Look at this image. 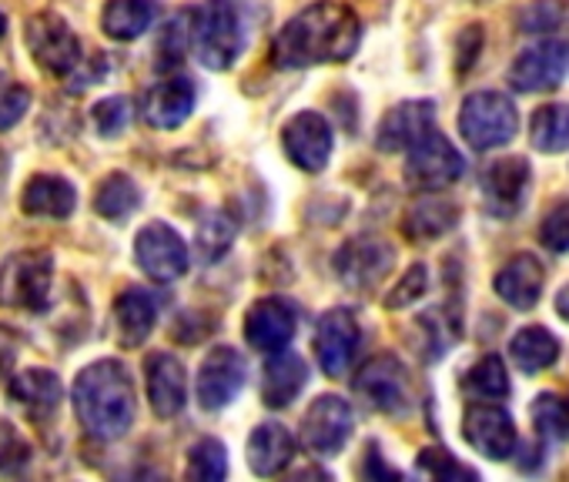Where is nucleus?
<instances>
[{
	"mask_svg": "<svg viewBox=\"0 0 569 482\" xmlns=\"http://www.w3.org/2000/svg\"><path fill=\"white\" fill-rule=\"evenodd\" d=\"M556 312H559V315H562V319L569 322V285H566V289H562V292L556 295Z\"/></svg>",
	"mask_w": 569,
	"mask_h": 482,
	"instance_id": "de8ad7c7",
	"label": "nucleus"
},
{
	"mask_svg": "<svg viewBox=\"0 0 569 482\" xmlns=\"http://www.w3.org/2000/svg\"><path fill=\"white\" fill-rule=\"evenodd\" d=\"M4 34H8V18L0 14V38H4Z\"/></svg>",
	"mask_w": 569,
	"mask_h": 482,
	"instance_id": "09e8293b",
	"label": "nucleus"
},
{
	"mask_svg": "<svg viewBox=\"0 0 569 482\" xmlns=\"http://www.w3.org/2000/svg\"><path fill=\"white\" fill-rule=\"evenodd\" d=\"M509 355H512V362H516L519 372H529L532 375V372L549 369L559 359V339L549 329H542V325H529V329H522V332L512 335Z\"/></svg>",
	"mask_w": 569,
	"mask_h": 482,
	"instance_id": "c756f323",
	"label": "nucleus"
},
{
	"mask_svg": "<svg viewBox=\"0 0 569 482\" xmlns=\"http://www.w3.org/2000/svg\"><path fill=\"white\" fill-rule=\"evenodd\" d=\"M539 241L549 252H569V198L556 201L546 211V218L539 224Z\"/></svg>",
	"mask_w": 569,
	"mask_h": 482,
	"instance_id": "4c0bfd02",
	"label": "nucleus"
},
{
	"mask_svg": "<svg viewBox=\"0 0 569 482\" xmlns=\"http://www.w3.org/2000/svg\"><path fill=\"white\" fill-rule=\"evenodd\" d=\"M426 289H429V272H426V265H412V269L406 272V279L392 289V295L386 299V305H389V309H406V305H412L419 295H426Z\"/></svg>",
	"mask_w": 569,
	"mask_h": 482,
	"instance_id": "79ce46f5",
	"label": "nucleus"
},
{
	"mask_svg": "<svg viewBox=\"0 0 569 482\" xmlns=\"http://www.w3.org/2000/svg\"><path fill=\"white\" fill-rule=\"evenodd\" d=\"M18 355H21V335L8 325H0V382L14 375Z\"/></svg>",
	"mask_w": 569,
	"mask_h": 482,
	"instance_id": "c03bdc74",
	"label": "nucleus"
},
{
	"mask_svg": "<svg viewBox=\"0 0 569 482\" xmlns=\"http://www.w3.org/2000/svg\"><path fill=\"white\" fill-rule=\"evenodd\" d=\"M462 171H466L462 154L439 131H432L416 148H409V158H406V184L412 191H442V188L456 184L462 178Z\"/></svg>",
	"mask_w": 569,
	"mask_h": 482,
	"instance_id": "0eeeda50",
	"label": "nucleus"
},
{
	"mask_svg": "<svg viewBox=\"0 0 569 482\" xmlns=\"http://www.w3.org/2000/svg\"><path fill=\"white\" fill-rule=\"evenodd\" d=\"M158 322V302L151 299V292L131 285L114 299V325H118V342L124 349H138Z\"/></svg>",
	"mask_w": 569,
	"mask_h": 482,
	"instance_id": "393cba45",
	"label": "nucleus"
},
{
	"mask_svg": "<svg viewBox=\"0 0 569 482\" xmlns=\"http://www.w3.org/2000/svg\"><path fill=\"white\" fill-rule=\"evenodd\" d=\"M54 282V255L31 249L0 265V305L21 312H44Z\"/></svg>",
	"mask_w": 569,
	"mask_h": 482,
	"instance_id": "20e7f679",
	"label": "nucleus"
},
{
	"mask_svg": "<svg viewBox=\"0 0 569 482\" xmlns=\"http://www.w3.org/2000/svg\"><path fill=\"white\" fill-rule=\"evenodd\" d=\"M134 259L141 265V272L151 279V282H178L184 272H188V245L184 238L164 224V221H151L138 231L134 238Z\"/></svg>",
	"mask_w": 569,
	"mask_h": 482,
	"instance_id": "6e6552de",
	"label": "nucleus"
},
{
	"mask_svg": "<svg viewBox=\"0 0 569 482\" xmlns=\"http://www.w3.org/2000/svg\"><path fill=\"white\" fill-rule=\"evenodd\" d=\"M296 329H299V312L289 299H261L248 309L244 315V342L258 352H284L289 342L296 339Z\"/></svg>",
	"mask_w": 569,
	"mask_h": 482,
	"instance_id": "f8f14e48",
	"label": "nucleus"
},
{
	"mask_svg": "<svg viewBox=\"0 0 569 482\" xmlns=\"http://www.w3.org/2000/svg\"><path fill=\"white\" fill-rule=\"evenodd\" d=\"M432 131H436V104L432 101H406V104H396L382 118L376 144L382 151H409Z\"/></svg>",
	"mask_w": 569,
	"mask_h": 482,
	"instance_id": "6ab92c4d",
	"label": "nucleus"
},
{
	"mask_svg": "<svg viewBox=\"0 0 569 482\" xmlns=\"http://www.w3.org/2000/svg\"><path fill=\"white\" fill-rule=\"evenodd\" d=\"M396 265V252L389 241L382 238H352L349 245H342V252L336 255V272L342 279V285L356 289V292H369L376 289L389 269Z\"/></svg>",
	"mask_w": 569,
	"mask_h": 482,
	"instance_id": "9b49d317",
	"label": "nucleus"
},
{
	"mask_svg": "<svg viewBox=\"0 0 569 482\" xmlns=\"http://www.w3.org/2000/svg\"><path fill=\"white\" fill-rule=\"evenodd\" d=\"M359 342H362V329L349 309L326 312L316 329V355H319V365L326 369V375L342 379L359 352Z\"/></svg>",
	"mask_w": 569,
	"mask_h": 482,
	"instance_id": "2eb2a0df",
	"label": "nucleus"
},
{
	"mask_svg": "<svg viewBox=\"0 0 569 482\" xmlns=\"http://www.w3.org/2000/svg\"><path fill=\"white\" fill-rule=\"evenodd\" d=\"M309 382V369L299 355L292 352H274V359L264 365V385H261V399L268 409H284L299 399V392Z\"/></svg>",
	"mask_w": 569,
	"mask_h": 482,
	"instance_id": "cd10ccee",
	"label": "nucleus"
},
{
	"mask_svg": "<svg viewBox=\"0 0 569 482\" xmlns=\"http://www.w3.org/2000/svg\"><path fill=\"white\" fill-rule=\"evenodd\" d=\"M559 21H562V8L556 4V0H539V4H532L522 14V31H529V34L552 31V28H559Z\"/></svg>",
	"mask_w": 569,
	"mask_h": 482,
	"instance_id": "37998d69",
	"label": "nucleus"
},
{
	"mask_svg": "<svg viewBox=\"0 0 569 482\" xmlns=\"http://www.w3.org/2000/svg\"><path fill=\"white\" fill-rule=\"evenodd\" d=\"M292 455H296V439L278 422L258 425L248 439V465L254 475H278L292 462Z\"/></svg>",
	"mask_w": 569,
	"mask_h": 482,
	"instance_id": "a878e982",
	"label": "nucleus"
},
{
	"mask_svg": "<svg viewBox=\"0 0 569 482\" xmlns=\"http://www.w3.org/2000/svg\"><path fill=\"white\" fill-rule=\"evenodd\" d=\"M28 51L38 68H44L54 78H71V71L81 68V41L68 28L64 18L44 11L28 21Z\"/></svg>",
	"mask_w": 569,
	"mask_h": 482,
	"instance_id": "423d86ee",
	"label": "nucleus"
},
{
	"mask_svg": "<svg viewBox=\"0 0 569 482\" xmlns=\"http://www.w3.org/2000/svg\"><path fill=\"white\" fill-rule=\"evenodd\" d=\"M352 389L376 412L396 415V412H406L409 409V372H406V365L396 355H376V359H369L359 369Z\"/></svg>",
	"mask_w": 569,
	"mask_h": 482,
	"instance_id": "9d476101",
	"label": "nucleus"
},
{
	"mask_svg": "<svg viewBox=\"0 0 569 482\" xmlns=\"http://www.w3.org/2000/svg\"><path fill=\"white\" fill-rule=\"evenodd\" d=\"M532 425H536V435H546L552 442H566L569 439V399H562L556 392L536 395Z\"/></svg>",
	"mask_w": 569,
	"mask_h": 482,
	"instance_id": "72a5a7b5",
	"label": "nucleus"
},
{
	"mask_svg": "<svg viewBox=\"0 0 569 482\" xmlns=\"http://www.w3.org/2000/svg\"><path fill=\"white\" fill-rule=\"evenodd\" d=\"M281 144H284V154H289V161L296 168L316 174L332 158V128L322 114L302 111L281 128Z\"/></svg>",
	"mask_w": 569,
	"mask_h": 482,
	"instance_id": "4468645a",
	"label": "nucleus"
},
{
	"mask_svg": "<svg viewBox=\"0 0 569 482\" xmlns=\"http://www.w3.org/2000/svg\"><path fill=\"white\" fill-rule=\"evenodd\" d=\"M21 208L24 214L31 218H71L74 208H78V191L68 178L61 174H34L28 184H24V194H21Z\"/></svg>",
	"mask_w": 569,
	"mask_h": 482,
	"instance_id": "b1692460",
	"label": "nucleus"
},
{
	"mask_svg": "<svg viewBox=\"0 0 569 482\" xmlns=\"http://www.w3.org/2000/svg\"><path fill=\"white\" fill-rule=\"evenodd\" d=\"M138 204H141V191H138V184H134L128 174H121V171L108 174V178L101 181L98 194H94V211H98L101 218H108V221H124L128 214L138 211Z\"/></svg>",
	"mask_w": 569,
	"mask_h": 482,
	"instance_id": "7c9ffc66",
	"label": "nucleus"
},
{
	"mask_svg": "<svg viewBox=\"0 0 569 482\" xmlns=\"http://www.w3.org/2000/svg\"><path fill=\"white\" fill-rule=\"evenodd\" d=\"M244 375H248V365L238 349H231V345L211 349L198 369V385H194L201 409H208V412L224 409L244 389Z\"/></svg>",
	"mask_w": 569,
	"mask_h": 482,
	"instance_id": "ddd939ff",
	"label": "nucleus"
},
{
	"mask_svg": "<svg viewBox=\"0 0 569 482\" xmlns=\"http://www.w3.org/2000/svg\"><path fill=\"white\" fill-rule=\"evenodd\" d=\"M416 325H419V332L426 335L422 339V355L426 359H442L446 352H449V345L456 342V335H459V322L456 319H446V312H426V315H419L416 319Z\"/></svg>",
	"mask_w": 569,
	"mask_h": 482,
	"instance_id": "c9c22d12",
	"label": "nucleus"
},
{
	"mask_svg": "<svg viewBox=\"0 0 569 482\" xmlns=\"http://www.w3.org/2000/svg\"><path fill=\"white\" fill-rule=\"evenodd\" d=\"M479 48H482V31H479V24H472V28L466 31V38L459 41V51H462V61H459V71H469V64L476 61V54H479Z\"/></svg>",
	"mask_w": 569,
	"mask_h": 482,
	"instance_id": "a18cd8bd",
	"label": "nucleus"
},
{
	"mask_svg": "<svg viewBox=\"0 0 569 482\" xmlns=\"http://www.w3.org/2000/svg\"><path fill=\"white\" fill-rule=\"evenodd\" d=\"M191 48L208 71H228L241 51V24L231 0H204L191 11Z\"/></svg>",
	"mask_w": 569,
	"mask_h": 482,
	"instance_id": "7ed1b4c3",
	"label": "nucleus"
},
{
	"mask_svg": "<svg viewBox=\"0 0 569 482\" xmlns=\"http://www.w3.org/2000/svg\"><path fill=\"white\" fill-rule=\"evenodd\" d=\"M529 161L526 158H499L482 171V201L496 218H512L529 191Z\"/></svg>",
	"mask_w": 569,
	"mask_h": 482,
	"instance_id": "a211bd4d",
	"label": "nucleus"
},
{
	"mask_svg": "<svg viewBox=\"0 0 569 482\" xmlns=\"http://www.w3.org/2000/svg\"><path fill=\"white\" fill-rule=\"evenodd\" d=\"M352 425H356V415H352V405L339 395H319L306 415H302V425H299V435H302V445L312 452V455H339L352 435Z\"/></svg>",
	"mask_w": 569,
	"mask_h": 482,
	"instance_id": "1a4fd4ad",
	"label": "nucleus"
},
{
	"mask_svg": "<svg viewBox=\"0 0 569 482\" xmlns=\"http://www.w3.org/2000/svg\"><path fill=\"white\" fill-rule=\"evenodd\" d=\"M74 412L94 439H121L134 422V382L118 359L88 365L74 382Z\"/></svg>",
	"mask_w": 569,
	"mask_h": 482,
	"instance_id": "f03ea898",
	"label": "nucleus"
},
{
	"mask_svg": "<svg viewBox=\"0 0 569 482\" xmlns=\"http://www.w3.org/2000/svg\"><path fill=\"white\" fill-rule=\"evenodd\" d=\"M144 372H148V402H151L154 415L158 419H174L188 402L184 365L168 352H154L144 362Z\"/></svg>",
	"mask_w": 569,
	"mask_h": 482,
	"instance_id": "aec40b11",
	"label": "nucleus"
},
{
	"mask_svg": "<svg viewBox=\"0 0 569 482\" xmlns=\"http://www.w3.org/2000/svg\"><path fill=\"white\" fill-rule=\"evenodd\" d=\"M91 121H94L98 134L118 138V134L128 128V121H131V101H128V98H104V101L94 104Z\"/></svg>",
	"mask_w": 569,
	"mask_h": 482,
	"instance_id": "58836bf2",
	"label": "nucleus"
},
{
	"mask_svg": "<svg viewBox=\"0 0 569 482\" xmlns=\"http://www.w3.org/2000/svg\"><path fill=\"white\" fill-rule=\"evenodd\" d=\"M566 61H569V48L562 41H539L512 61L509 84L522 94L552 91V88H559V81L566 74Z\"/></svg>",
	"mask_w": 569,
	"mask_h": 482,
	"instance_id": "dca6fc26",
	"label": "nucleus"
},
{
	"mask_svg": "<svg viewBox=\"0 0 569 482\" xmlns=\"http://www.w3.org/2000/svg\"><path fill=\"white\" fill-rule=\"evenodd\" d=\"M8 395L28 419L44 422L61 405V379L51 369H28V372L11 379Z\"/></svg>",
	"mask_w": 569,
	"mask_h": 482,
	"instance_id": "4be33fe9",
	"label": "nucleus"
},
{
	"mask_svg": "<svg viewBox=\"0 0 569 482\" xmlns=\"http://www.w3.org/2000/svg\"><path fill=\"white\" fill-rule=\"evenodd\" d=\"M466 392L472 399H482V402H499L509 395V375H506V365L499 355H486L479 359L469 372H466Z\"/></svg>",
	"mask_w": 569,
	"mask_h": 482,
	"instance_id": "473e14b6",
	"label": "nucleus"
},
{
	"mask_svg": "<svg viewBox=\"0 0 569 482\" xmlns=\"http://www.w3.org/2000/svg\"><path fill=\"white\" fill-rule=\"evenodd\" d=\"M161 4L158 0H108L104 14H101V28L111 41H138L141 34L151 31V24L158 21Z\"/></svg>",
	"mask_w": 569,
	"mask_h": 482,
	"instance_id": "bb28decb",
	"label": "nucleus"
},
{
	"mask_svg": "<svg viewBox=\"0 0 569 482\" xmlns=\"http://www.w3.org/2000/svg\"><path fill=\"white\" fill-rule=\"evenodd\" d=\"M231 238H234V224L224 214L211 211L198 224V252H201V259L204 262H218L231 249Z\"/></svg>",
	"mask_w": 569,
	"mask_h": 482,
	"instance_id": "e433bc0d",
	"label": "nucleus"
},
{
	"mask_svg": "<svg viewBox=\"0 0 569 482\" xmlns=\"http://www.w3.org/2000/svg\"><path fill=\"white\" fill-rule=\"evenodd\" d=\"M532 148L556 154L569 148V104H546L529 121Z\"/></svg>",
	"mask_w": 569,
	"mask_h": 482,
	"instance_id": "2f4dec72",
	"label": "nucleus"
},
{
	"mask_svg": "<svg viewBox=\"0 0 569 482\" xmlns=\"http://www.w3.org/2000/svg\"><path fill=\"white\" fill-rule=\"evenodd\" d=\"M456 221H459V208L449 198H422L402 218V234L409 241H416V245H426V241L452 231Z\"/></svg>",
	"mask_w": 569,
	"mask_h": 482,
	"instance_id": "c85d7f7f",
	"label": "nucleus"
},
{
	"mask_svg": "<svg viewBox=\"0 0 569 482\" xmlns=\"http://www.w3.org/2000/svg\"><path fill=\"white\" fill-rule=\"evenodd\" d=\"M194 111V84L181 74L158 81L144 98V121L158 131L181 128Z\"/></svg>",
	"mask_w": 569,
	"mask_h": 482,
	"instance_id": "412c9836",
	"label": "nucleus"
},
{
	"mask_svg": "<svg viewBox=\"0 0 569 482\" xmlns=\"http://www.w3.org/2000/svg\"><path fill=\"white\" fill-rule=\"evenodd\" d=\"M416 472L419 475H429V479H442V482H452V479H476L472 469H462L446 449H422L419 452V462H416Z\"/></svg>",
	"mask_w": 569,
	"mask_h": 482,
	"instance_id": "ea45409f",
	"label": "nucleus"
},
{
	"mask_svg": "<svg viewBox=\"0 0 569 482\" xmlns=\"http://www.w3.org/2000/svg\"><path fill=\"white\" fill-rule=\"evenodd\" d=\"M31 108V91L18 81L0 78V131H11Z\"/></svg>",
	"mask_w": 569,
	"mask_h": 482,
	"instance_id": "a19ab883",
	"label": "nucleus"
},
{
	"mask_svg": "<svg viewBox=\"0 0 569 482\" xmlns=\"http://www.w3.org/2000/svg\"><path fill=\"white\" fill-rule=\"evenodd\" d=\"M228 475V455L218 439H198L188 452V479L218 482Z\"/></svg>",
	"mask_w": 569,
	"mask_h": 482,
	"instance_id": "f704fd0d",
	"label": "nucleus"
},
{
	"mask_svg": "<svg viewBox=\"0 0 569 482\" xmlns=\"http://www.w3.org/2000/svg\"><path fill=\"white\" fill-rule=\"evenodd\" d=\"M542 282H546V275H542L539 259L522 252V255H512L499 269V275H496V295L506 305H512L519 312H529L539 302V295H542Z\"/></svg>",
	"mask_w": 569,
	"mask_h": 482,
	"instance_id": "5701e85b",
	"label": "nucleus"
},
{
	"mask_svg": "<svg viewBox=\"0 0 569 482\" xmlns=\"http://www.w3.org/2000/svg\"><path fill=\"white\" fill-rule=\"evenodd\" d=\"M462 435L476 452H482L496 462L509 459L516 449V422L502 405H492V402H479V405L466 409Z\"/></svg>",
	"mask_w": 569,
	"mask_h": 482,
	"instance_id": "f3484780",
	"label": "nucleus"
},
{
	"mask_svg": "<svg viewBox=\"0 0 569 482\" xmlns=\"http://www.w3.org/2000/svg\"><path fill=\"white\" fill-rule=\"evenodd\" d=\"M362 472H366L369 479H372V475H389V479H396V475H399L392 465H386V462H382V455H376V445L369 449V465H366Z\"/></svg>",
	"mask_w": 569,
	"mask_h": 482,
	"instance_id": "49530a36",
	"label": "nucleus"
},
{
	"mask_svg": "<svg viewBox=\"0 0 569 482\" xmlns=\"http://www.w3.org/2000/svg\"><path fill=\"white\" fill-rule=\"evenodd\" d=\"M359 18L336 0H319L284 24L271 44L274 68L342 64L359 48Z\"/></svg>",
	"mask_w": 569,
	"mask_h": 482,
	"instance_id": "f257e3e1",
	"label": "nucleus"
},
{
	"mask_svg": "<svg viewBox=\"0 0 569 482\" xmlns=\"http://www.w3.org/2000/svg\"><path fill=\"white\" fill-rule=\"evenodd\" d=\"M516 108L499 91H476L462 101L459 111V134L476 151H492L512 141L516 134Z\"/></svg>",
	"mask_w": 569,
	"mask_h": 482,
	"instance_id": "39448f33",
	"label": "nucleus"
}]
</instances>
